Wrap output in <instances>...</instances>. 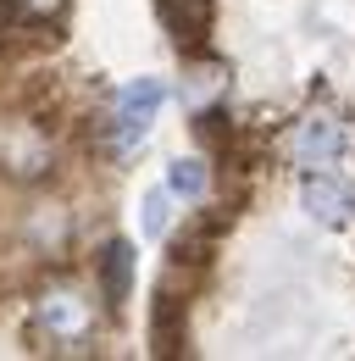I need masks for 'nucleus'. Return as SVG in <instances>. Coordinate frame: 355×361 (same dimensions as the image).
<instances>
[{
  "instance_id": "obj_1",
  "label": "nucleus",
  "mask_w": 355,
  "mask_h": 361,
  "mask_svg": "<svg viewBox=\"0 0 355 361\" xmlns=\"http://www.w3.org/2000/svg\"><path fill=\"white\" fill-rule=\"evenodd\" d=\"M161 100H167L161 78H139V84H128V90L117 94V106H111V145H117V150H133L139 139L150 134Z\"/></svg>"
},
{
  "instance_id": "obj_2",
  "label": "nucleus",
  "mask_w": 355,
  "mask_h": 361,
  "mask_svg": "<svg viewBox=\"0 0 355 361\" xmlns=\"http://www.w3.org/2000/svg\"><path fill=\"white\" fill-rule=\"evenodd\" d=\"M300 206H306L316 223L344 228L355 217V189H350V178H339V173H306V183H300Z\"/></svg>"
},
{
  "instance_id": "obj_3",
  "label": "nucleus",
  "mask_w": 355,
  "mask_h": 361,
  "mask_svg": "<svg viewBox=\"0 0 355 361\" xmlns=\"http://www.w3.org/2000/svg\"><path fill=\"white\" fill-rule=\"evenodd\" d=\"M289 156L300 167H328L344 156V123L339 117H306L294 123V139H289Z\"/></svg>"
},
{
  "instance_id": "obj_4",
  "label": "nucleus",
  "mask_w": 355,
  "mask_h": 361,
  "mask_svg": "<svg viewBox=\"0 0 355 361\" xmlns=\"http://www.w3.org/2000/svg\"><path fill=\"white\" fill-rule=\"evenodd\" d=\"M0 167L17 173V178H39L44 167H50V139H44L34 123L6 128V139H0Z\"/></svg>"
},
{
  "instance_id": "obj_5",
  "label": "nucleus",
  "mask_w": 355,
  "mask_h": 361,
  "mask_svg": "<svg viewBox=\"0 0 355 361\" xmlns=\"http://www.w3.org/2000/svg\"><path fill=\"white\" fill-rule=\"evenodd\" d=\"M156 6H161V17H167V28L183 50H194L200 34L211 28V0H156Z\"/></svg>"
},
{
  "instance_id": "obj_6",
  "label": "nucleus",
  "mask_w": 355,
  "mask_h": 361,
  "mask_svg": "<svg viewBox=\"0 0 355 361\" xmlns=\"http://www.w3.org/2000/svg\"><path fill=\"white\" fill-rule=\"evenodd\" d=\"M100 289H106V306H123L133 289V245L128 239H111L100 250Z\"/></svg>"
},
{
  "instance_id": "obj_7",
  "label": "nucleus",
  "mask_w": 355,
  "mask_h": 361,
  "mask_svg": "<svg viewBox=\"0 0 355 361\" xmlns=\"http://www.w3.org/2000/svg\"><path fill=\"white\" fill-rule=\"evenodd\" d=\"M39 322L50 334H61V339H73V334H84L89 328V312L78 295H44L39 300Z\"/></svg>"
},
{
  "instance_id": "obj_8",
  "label": "nucleus",
  "mask_w": 355,
  "mask_h": 361,
  "mask_svg": "<svg viewBox=\"0 0 355 361\" xmlns=\"http://www.w3.org/2000/svg\"><path fill=\"white\" fill-rule=\"evenodd\" d=\"M206 183H211L206 161H173V173H167V189L183 195V200H200V195H206Z\"/></svg>"
},
{
  "instance_id": "obj_9",
  "label": "nucleus",
  "mask_w": 355,
  "mask_h": 361,
  "mask_svg": "<svg viewBox=\"0 0 355 361\" xmlns=\"http://www.w3.org/2000/svg\"><path fill=\"white\" fill-rule=\"evenodd\" d=\"M161 228H167V195L156 189V195L144 200V233H161Z\"/></svg>"
}]
</instances>
